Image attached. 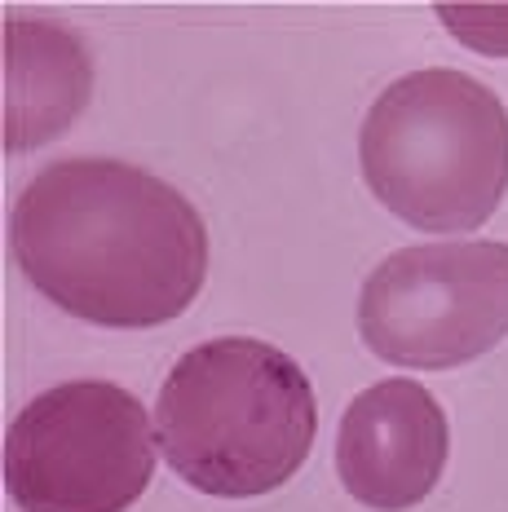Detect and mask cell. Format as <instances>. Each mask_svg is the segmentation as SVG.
<instances>
[{
	"label": "cell",
	"instance_id": "6da1fadb",
	"mask_svg": "<svg viewBox=\"0 0 508 512\" xmlns=\"http://www.w3.org/2000/svg\"><path fill=\"white\" fill-rule=\"evenodd\" d=\"M9 256L45 301L98 327H160L208 274L195 204L146 168L71 155L18 190Z\"/></svg>",
	"mask_w": 508,
	"mask_h": 512
},
{
	"label": "cell",
	"instance_id": "7a4b0ae2",
	"mask_svg": "<svg viewBox=\"0 0 508 512\" xmlns=\"http://www.w3.org/2000/svg\"><path fill=\"white\" fill-rule=\"evenodd\" d=\"M160 455L213 499H257L305 464L319 402L301 362L252 336H217L173 362L155 398Z\"/></svg>",
	"mask_w": 508,
	"mask_h": 512
},
{
	"label": "cell",
	"instance_id": "3957f363",
	"mask_svg": "<svg viewBox=\"0 0 508 512\" xmlns=\"http://www.w3.org/2000/svg\"><path fill=\"white\" fill-rule=\"evenodd\" d=\"M367 190L425 234H464L508 190V111L482 80L425 67L394 80L358 133Z\"/></svg>",
	"mask_w": 508,
	"mask_h": 512
},
{
	"label": "cell",
	"instance_id": "277c9868",
	"mask_svg": "<svg viewBox=\"0 0 508 512\" xmlns=\"http://www.w3.org/2000/svg\"><path fill=\"white\" fill-rule=\"evenodd\" d=\"M155 415L111 380L31 398L5 433V490L23 512H124L155 473Z\"/></svg>",
	"mask_w": 508,
	"mask_h": 512
},
{
	"label": "cell",
	"instance_id": "5b68a950",
	"mask_svg": "<svg viewBox=\"0 0 508 512\" xmlns=\"http://www.w3.org/2000/svg\"><path fill=\"white\" fill-rule=\"evenodd\" d=\"M358 336L380 362L451 371L508 336V243H416L376 265L358 292Z\"/></svg>",
	"mask_w": 508,
	"mask_h": 512
},
{
	"label": "cell",
	"instance_id": "8992f818",
	"mask_svg": "<svg viewBox=\"0 0 508 512\" xmlns=\"http://www.w3.org/2000/svg\"><path fill=\"white\" fill-rule=\"evenodd\" d=\"M451 451L447 411L416 380H380L363 389L336 429V477L358 504L407 512L438 486Z\"/></svg>",
	"mask_w": 508,
	"mask_h": 512
}]
</instances>
